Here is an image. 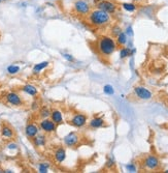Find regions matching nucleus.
I'll return each mask as SVG.
<instances>
[{
	"label": "nucleus",
	"mask_w": 168,
	"mask_h": 173,
	"mask_svg": "<svg viewBox=\"0 0 168 173\" xmlns=\"http://www.w3.org/2000/svg\"><path fill=\"white\" fill-rule=\"evenodd\" d=\"M49 64V61H42V62H39V63H36L33 68V73L34 74H39L41 71H44V68H48Z\"/></svg>",
	"instance_id": "a211bd4d"
},
{
	"label": "nucleus",
	"mask_w": 168,
	"mask_h": 173,
	"mask_svg": "<svg viewBox=\"0 0 168 173\" xmlns=\"http://www.w3.org/2000/svg\"><path fill=\"white\" fill-rule=\"evenodd\" d=\"M62 56H63L64 58H65L67 61H69V62H73L74 61V58H73V56L71 55V54H67V53H64V54H62Z\"/></svg>",
	"instance_id": "c85d7f7f"
},
{
	"label": "nucleus",
	"mask_w": 168,
	"mask_h": 173,
	"mask_svg": "<svg viewBox=\"0 0 168 173\" xmlns=\"http://www.w3.org/2000/svg\"><path fill=\"white\" fill-rule=\"evenodd\" d=\"M39 129L44 134H53L57 130V124L51 118H44L39 122Z\"/></svg>",
	"instance_id": "39448f33"
},
{
	"label": "nucleus",
	"mask_w": 168,
	"mask_h": 173,
	"mask_svg": "<svg viewBox=\"0 0 168 173\" xmlns=\"http://www.w3.org/2000/svg\"><path fill=\"white\" fill-rule=\"evenodd\" d=\"M122 6L127 12H135L136 10V5L134 3H128V2H126V3H123Z\"/></svg>",
	"instance_id": "4be33fe9"
},
{
	"label": "nucleus",
	"mask_w": 168,
	"mask_h": 173,
	"mask_svg": "<svg viewBox=\"0 0 168 173\" xmlns=\"http://www.w3.org/2000/svg\"><path fill=\"white\" fill-rule=\"evenodd\" d=\"M134 52V51H133ZM132 51H131L129 48H126V47H123L122 49L120 50V58H122V59H124V58L128 57V56L132 55L133 53Z\"/></svg>",
	"instance_id": "aec40b11"
},
{
	"label": "nucleus",
	"mask_w": 168,
	"mask_h": 173,
	"mask_svg": "<svg viewBox=\"0 0 168 173\" xmlns=\"http://www.w3.org/2000/svg\"><path fill=\"white\" fill-rule=\"evenodd\" d=\"M126 169H127V171H129V172H136V166H135L134 164H128V165L126 166Z\"/></svg>",
	"instance_id": "cd10ccee"
},
{
	"label": "nucleus",
	"mask_w": 168,
	"mask_h": 173,
	"mask_svg": "<svg viewBox=\"0 0 168 173\" xmlns=\"http://www.w3.org/2000/svg\"><path fill=\"white\" fill-rule=\"evenodd\" d=\"M127 43V35L124 32H121L119 35L117 36V44L120 45V46H124Z\"/></svg>",
	"instance_id": "412c9836"
},
{
	"label": "nucleus",
	"mask_w": 168,
	"mask_h": 173,
	"mask_svg": "<svg viewBox=\"0 0 168 173\" xmlns=\"http://www.w3.org/2000/svg\"><path fill=\"white\" fill-rule=\"evenodd\" d=\"M133 1H135V2H139V1H141V0H133Z\"/></svg>",
	"instance_id": "7c9ffc66"
},
{
	"label": "nucleus",
	"mask_w": 168,
	"mask_h": 173,
	"mask_svg": "<svg viewBox=\"0 0 168 173\" xmlns=\"http://www.w3.org/2000/svg\"><path fill=\"white\" fill-rule=\"evenodd\" d=\"M22 90L25 92L26 94L31 96H36L38 94L37 88H36L34 85H32V84H26V85H24L22 87Z\"/></svg>",
	"instance_id": "f3484780"
},
{
	"label": "nucleus",
	"mask_w": 168,
	"mask_h": 173,
	"mask_svg": "<svg viewBox=\"0 0 168 173\" xmlns=\"http://www.w3.org/2000/svg\"><path fill=\"white\" fill-rule=\"evenodd\" d=\"M51 112H52V110L49 109V107L44 106V107L40 108V110H39L40 118H41V119H44V118H49V116H51Z\"/></svg>",
	"instance_id": "6ab92c4d"
},
{
	"label": "nucleus",
	"mask_w": 168,
	"mask_h": 173,
	"mask_svg": "<svg viewBox=\"0 0 168 173\" xmlns=\"http://www.w3.org/2000/svg\"><path fill=\"white\" fill-rule=\"evenodd\" d=\"M79 138L81 137H79L75 132H70L69 134H67V135L64 137L63 141H64V144H65L66 146H68V147H74V146H76L77 144H79Z\"/></svg>",
	"instance_id": "6e6552de"
},
{
	"label": "nucleus",
	"mask_w": 168,
	"mask_h": 173,
	"mask_svg": "<svg viewBox=\"0 0 168 173\" xmlns=\"http://www.w3.org/2000/svg\"><path fill=\"white\" fill-rule=\"evenodd\" d=\"M20 72V66H9L7 68V73L9 75H16Z\"/></svg>",
	"instance_id": "5701e85b"
},
{
	"label": "nucleus",
	"mask_w": 168,
	"mask_h": 173,
	"mask_svg": "<svg viewBox=\"0 0 168 173\" xmlns=\"http://www.w3.org/2000/svg\"><path fill=\"white\" fill-rule=\"evenodd\" d=\"M66 149L63 146H60L54 151V159L58 164H62L66 160Z\"/></svg>",
	"instance_id": "f8f14e48"
},
{
	"label": "nucleus",
	"mask_w": 168,
	"mask_h": 173,
	"mask_svg": "<svg viewBox=\"0 0 168 173\" xmlns=\"http://www.w3.org/2000/svg\"><path fill=\"white\" fill-rule=\"evenodd\" d=\"M74 10L79 16H88L91 12L89 3H87L84 0H77L74 3Z\"/></svg>",
	"instance_id": "423d86ee"
},
{
	"label": "nucleus",
	"mask_w": 168,
	"mask_h": 173,
	"mask_svg": "<svg viewBox=\"0 0 168 173\" xmlns=\"http://www.w3.org/2000/svg\"><path fill=\"white\" fill-rule=\"evenodd\" d=\"M88 122V117L84 113H75L72 115V117L69 119V124L74 127H84Z\"/></svg>",
	"instance_id": "20e7f679"
},
{
	"label": "nucleus",
	"mask_w": 168,
	"mask_h": 173,
	"mask_svg": "<svg viewBox=\"0 0 168 173\" xmlns=\"http://www.w3.org/2000/svg\"><path fill=\"white\" fill-rule=\"evenodd\" d=\"M115 166V160L113 159V158H109V159H107L106 161V167L108 168V169H111V168Z\"/></svg>",
	"instance_id": "bb28decb"
},
{
	"label": "nucleus",
	"mask_w": 168,
	"mask_h": 173,
	"mask_svg": "<svg viewBox=\"0 0 168 173\" xmlns=\"http://www.w3.org/2000/svg\"><path fill=\"white\" fill-rule=\"evenodd\" d=\"M3 1H6V0H0V2H3Z\"/></svg>",
	"instance_id": "473e14b6"
},
{
	"label": "nucleus",
	"mask_w": 168,
	"mask_h": 173,
	"mask_svg": "<svg viewBox=\"0 0 168 173\" xmlns=\"http://www.w3.org/2000/svg\"><path fill=\"white\" fill-rule=\"evenodd\" d=\"M7 148L8 149H18V145H17L15 142H12V143H9V144H7Z\"/></svg>",
	"instance_id": "c756f323"
},
{
	"label": "nucleus",
	"mask_w": 168,
	"mask_h": 173,
	"mask_svg": "<svg viewBox=\"0 0 168 173\" xmlns=\"http://www.w3.org/2000/svg\"><path fill=\"white\" fill-rule=\"evenodd\" d=\"M49 164L48 163H40L38 165V172L40 173H47L49 171Z\"/></svg>",
	"instance_id": "b1692460"
},
{
	"label": "nucleus",
	"mask_w": 168,
	"mask_h": 173,
	"mask_svg": "<svg viewBox=\"0 0 168 173\" xmlns=\"http://www.w3.org/2000/svg\"><path fill=\"white\" fill-rule=\"evenodd\" d=\"M134 94L138 99H144V101H146V99H151L153 98L152 92H151L148 89H146L145 87H143V86H136V87L134 88Z\"/></svg>",
	"instance_id": "1a4fd4ad"
},
{
	"label": "nucleus",
	"mask_w": 168,
	"mask_h": 173,
	"mask_svg": "<svg viewBox=\"0 0 168 173\" xmlns=\"http://www.w3.org/2000/svg\"><path fill=\"white\" fill-rule=\"evenodd\" d=\"M5 99L8 104H10L12 106H15V107H21V106L24 105V102H23L20 94L14 91L7 92L5 94Z\"/></svg>",
	"instance_id": "0eeeda50"
},
{
	"label": "nucleus",
	"mask_w": 168,
	"mask_h": 173,
	"mask_svg": "<svg viewBox=\"0 0 168 173\" xmlns=\"http://www.w3.org/2000/svg\"><path fill=\"white\" fill-rule=\"evenodd\" d=\"M98 8L101 10H104V12L108 13V14H113V13L117 10V5H116L113 2L108 1V0H103L98 3Z\"/></svg>",
	"instance_id": "9d476101"
},
{
	"label": "nucleus",
	"mask_w": 168,
	"mask_h": 173,
	"mask_svg": "<svg viewBox=\"0 0 168 173\" xmlns=\"http://www.w3.org/2000/svg\"><path fill=\"white\" fill-rule=\"evenodd\" d=\"M39 127L38 125H36L35 124H28L26 125L25 127V135L27 136V138H29V139H33L34 137H35L37 134H39Z\"/></svg>",
	"instance_id": "9b49d317"
},
{
	"label": "nucleus",
	"mask_w": 168,
	"mask_h": 173,
	"mask_svg": "<svg viewBox=\"0 0 168 173\" xmlns=\"http://www.w3.org/2000/svg\"><path fill=\"white\" fill-rule=\"evenodd\" d=\"M33 145L35 147H44L47 144V137L44 134H37L35 137L32 139Z\"/></svg>",
	"instance_id": "4468645a"
},
{
	"label": "nucleus",
	"mask_w": 168,
	"mask_h": 173,
	"mask_svg": "<svg viewBox=\"0 0 168 173\" xmlns=\"http://www.w3.org/2000/svg\"><path fill=\"white\" fill-rule=\"evenodd\" d=\"M103 125H104V119L102 117H100V116H95L89 121V127L93 130L100 129Z\"/></svg>",
	"instance_id": "2eb2a0df"
},
{
	"label": "nucleus",
	"mask_w": 168,
	"mask_h": 173,
	"mask_svg": "<svg viewBox=\"0 0 168 173\" xmlns=\"http://www.w3.org/2000/svg\"><path fill=\"white\" fill-rule=\"evenodd\" d=\"M111 14L101 10H94L88 15V22L94 27H104L111 23Z\"/></svg>",
	"instance_id": "f03ea898"
},
{
	"label": "nucleus",
	"mask_w": 168,
	"mask_h": 173,
	"mask_svg": "<svg viewBox=\"0 0 168 173\" xmlns=\"http://www.w3.org/2000/svg\"><path fill=\"white\" fill-rule=\"evenodd\" d=\"M1 172H4V170H1V169H0V173H1Z\"/></svg>",
	"instance_id": "2f4dec72"
},
{
	"label": "nucleus",
	"mask_w": 168,
	"mask_h": 173,
	"mask_svg": "<svg viewBox=\"0 0 168 173\" xmlns=\"http://www.w3.org/2000/svg\"><path fill=\"white\" fill-rule=\"evenodd\" d=\"M143 169L151 170V171L158 170L160 168V160L156 155H150L144 158V160L143 161Z\"/></svg>",
	"instance_id": "7ed1b4c3"
},
{
	"label": "nucleus",
	"mask_w": 168,
	"mask_h": 173,
	"mask_svg": "<svg viewBox=\"0 0 168 173\" xmlns=\"http://www.w3.org/2000/svg\"><path fill=\"white\" fill-rule=\"evenodd\" d=\"M122 32V29L119 26H113V29H111V34H113V38H117L118 35Z\"/></svg>",
	"instance_id": "a878e982"
},
{
	"label": "nucleus",
	"mask_w": 168,
	"mask_h": 173,
	"mask_svg": "<svg viewBox=\"0 0 168 173\" xmlns=\"http://www.w3.org/2000/svg\"><path fill=\"white\" fill-rule=\"evenodd\" d=\"M103 91H104V93L107 94V96H113V94L115 93V89H113V87L111 85H105L104 87H103Z\"/></svg>",
	"instance_id": "393cba45"
},
{
	"label": "nucleus",
	"mask_w": 168,
	"mask_h": 173,
	"mask_svg": "<svg viewBox=\"0 0 168 173\" xmlns=\"http://www.w3.org/2000/svg\"><path fill=\"white\" fill-rule=\"evenodd\" d=\"M49 118H51V119L53 120V121L55 122L57 125H60V124H62L64 122L63 121V114H62V112L60 111L59 109L52 110Z\"/></svg>",
	"instance_id": "ddd939ff"
},
{
	"label": "nucleus",
	"mask_w": 168,
	"mask_h": 173,
	"mask_svg": "<svg viewBox=\"0 0 168 173\" xmlns=\"http://www.w3.org/2000/svg\"><path fill=\"white\" fill-rule=\"evenodd\" d=\"M118 48V44L113 36L102 35L96 43V50L100 56L107 58L111 56Z\"/></svg>",
	"instance_id": "f257e3e1"
},
{
	"label": "nucleus",
	"mask_w": 168,
	"mask_h": 173,
	"mask_svg": "<svg viewBox=\"0 0 168 173\" xmlns=\"http://www.w3.org/2000/svg\"><path fill=\"white\" fill-rule=\"evenodd\" d=\"M1 135L5 139H12L15 136V133L10 127H8L7 124H3L1 127Z\"/></svg>",
	"instance_id": "dca6fc26"
}]
</instances>
